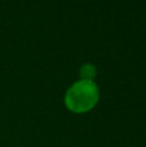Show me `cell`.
I'll list each match as a JSON object with an SVG mask.
<instances>
[{"label": "cell", "mask_w": 146, "mask_h": 147, "mask_svg": "<svg viewBox=\"0 0 146 147\" xmlns=\"http://www.w3.org/2000/svg\"><path fill=\"white\" fill-rule=\"evenodd\" d=\"M100 90L93 80H82L74 83L65 94V105L70 111L83 114L97 105Z\"/></svg>", "instance_id": "1"}, {"label": "cell", "mask_w": 146, "mask_h": 147, "mask_svg": "<svg viewBox=\"0 0 146 147\" xmlns=\"http://www.w3.org/2000/svg\"><path fill=\"white\" fill-rule=\"evenodd\" d=\"M80 76L84 80H92L96 76V67L93 65H84V66H82Z\"/></svg>", "instance_id": "2"}]
</instances>
